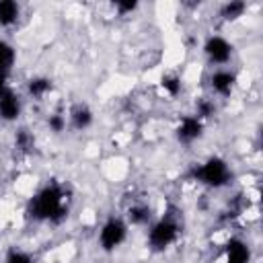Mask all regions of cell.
<instances>
[{"label":"cell","mask_w":263,"mask_h":263,"mask_svg":"<svg viewBox=\"0 0 263 263\" xmlns=\"http://www.w3.org/2000/svg\"><path fill=\"white\" fill-rule=\"evenodd\" d=\"M27 216L33 222H47V224H62L68 218V197L66 187L58 181L41 185L27 201Z\"/></svg>","instance_id":"1"},{"label":"cell","mask_w":263,"mask_h":263,"mask_svg":"<svg viewBox=\"0 0 263 263\" xmlns=\"http://www.w3.org/2000/svg\"><path fill=\"white\" fill-rule=\"evenodd\" d=\"M181 232H183L181 216L175 208H168L146 226V245L154 253H164L181 238Z\"/></svg>","instance_id":"2"},{"label":"cell","mask_w":263,"mask_h":263,"mask_svg":"<svg viewBox=\"0 0 263 263\" xmlns=\"http://www.w3.org/2000/svg\"><path fill=\"white\" fill-rule=\"evenodd\" d=\"M189 177H191V181L199 183L205 189L220 191V189H226L232 183L234 171H232L230 162L224 156L212 154V156L199 160L197 164H193L191 171H189Z\"/></svg>","instance_id":"3"},{"label":"cell","mask_w":263,"mask_h":263,"mask_svg":"<svg viewBox=\"0 0 263 263\" xmlns=\"http://www.w3.org/2000/svg\"><path fill=\"white\" fill-rule=\"evenodd\" d=\"M129 234V224L123 220V216H115L111 214L109 218H105L97 230V247L103 253H115Z\"/></svg>","instance_id":"4"},{"label":"cell","mask_w":263,"mask_h":263,"mask_svg":"<svg viewBox=\"0 0 263 263\" xmlns=\"http://www.w3.org/2000/svg\"><path fill=\"white\" fill-rule=\"evenodd\" d=\"M201 53L212 68H228L234 58V45L228 37L212 33L201 43Z\"/></svg>","instance_id":"5"},{"label":"cell","mask_w":263,"mask_h":263,"mask_svg":"<svg viewBox=\"0 0 263 263\" xmlns=\"http://www.w3.org/2000/svg\"><path fill=\"white\" fill-rule=\"evenodd\" d=\"M208 88H210V97H214L216 101L222 99H230L234 95V90L238 88V74L236 70L228 68H212L210 76H208Z\"/></svg>","instance_id":"6"},{"label":"cell","mask_w":263,"mask_h":263,"mask_svg":"<svg viewBox=\"0 0 263 263\" xmlns=\"http://www.w3.org/2000/svg\"><path fill=\"white\" fill-rule=\"evenodd\" d=\"M173 134L181 146H193L195 142H199L205 136V121H201L193 113H185L177 119Z\"/></svg>","instance_id":"7"},{"label":"cell","mask_w":263,"mask_h":263,"mask_svg":"<svg viewBox=\"0 0 263 263\" xmlns=\"http://www.w3.org/2000/svg\"><path fill=\"white\" fill-rule=\"evenodd\" d=\"M23 109H25V99L12 86L4 95H0V121L16 123L23 115Z\"/></svg>","instance_id":"8"},{"label":"cell","mask_w":263,"mask_h":263,"mask_svg":"<svg viewBox=\"0 0 263 263\" xmlns=\"http://www.w3.org/2000/svg\"><path fill=\"white\" fill-rule=\"evenodd\" d=\"M253 249L242 236H230L222 249V263H251Z\"/></svg>","instance_id":"9"},{"label":"cell","mask_w":263,"mask_h":263,"mask_svg":"<svg viewBox=\"0 0 263 263\" xmlns=\"http://www.w3.org/2000/svg\"><path fill=\"white\" fill-rule=\"evenodd\" d=\"M123 220L129 226H148L154 220V214H152V208H150L148 201H144V199H132V203L125 208Z\"/></svg>","instance_id":"10"},{"label":"cell","mask_w":263,"mask_h":263,"mask_svg":"<svg viewBox=\"0 0 263 263\" xmlns=\"http://www.w3.org/2000/svg\"><path fill=\"white\" fill-rule=\"evenodd\" d=\"M66 117H68V127L76 132H84L95 123V111L86 103H74L68 109Z\"/></svg>","instance_id":"11"},{"label":"cell","mask_w":263,"mask_h":263,"mask_svg":"<svg viewBox=\"0 0 263 263\" xmlns=\"http://www.w3.org/2000/svg\"><path fill=\"white\" fill-rule=\"evenodd\" d=\"M53 88V82L49 76H31L27 82H25V95L31 99V101H43Z\"/></svg>","instance_id":"12"},{"label":"cell","mask_w":263,"mask_h":263,"mask_svg":"<svg viewBox=\"0 0 263 263\" xmlns=\"http://www.w3.org/2000/svg\"><path fill=\"white\" fill-rule=\"evenodd\" d=\"M249 10V4L245 0H228L224 4H220L218 8V16L224 21V23H234L238 18H242Z\"/></svg>","instance_id":"13"},{"label":"cell","mask_w":263,"mask_h":263,"mask_svg":"<svg viewBox=\"0 0 263 263\" xmlns=\"http://www.w3.org/2000/svg\"><path fill=\"white\" fill-rule=\"evenodd\" d=\"M14 66H16V47L8 39H0V76L10 78Z\"/></svg>","instance_id":"14"},{"label":"cell","mask_w":263,"mask_h":263,"mask_svg":"<svg viewBox=\"0 0 263 263\" xmlns=\"http://www.w3.org/2000/svg\"><path fill=\"white\" fill-rule=\"evenodd\" d=\"M21 18V4L16 0H0V27L10 29Z\"/></svg>","instance_id":"15"},{"label":"cell","mask_w":263,"mask_h":263,"mask_svg":"<svg viewBox=\"0 0 263 263\" xmlns=\"http://www.w3.org/2000/svg\"><path fill=\"white\" fill-rule=\"evenodd\" d=\"M158 86L168 99H177L183 92V78L177 72H164L158 80Z\"/></svg>","instance_id":"16"},{"label":"cell","mask_w":263,"mask_h":263,"mask_svg":"<svg viewBox=\"0 0 263 263\" xmlns=\"http://www.w3.org/2000/svg\"><path fill=\"white\" fill-rule=\"evenodd\" d=\"M14 148L21 154H33V150H35V134L29 127H16V132H14Z\"/></svg>","instance_id":"17"},{"label":"cell","mask_w":263,"mask_h":263,"mask_svg":"<svg viewBox=\"0 0 263 263\" xmlns=\"http://www.w3.org/2000/svg\"><path fill=\"white\" fill-rule=\"evenodd\" d=\"M218 113V101L214 97H199L195 101V109H193V115H197L201 121H208L212 119L214 115Z\"/></svg>","instance_id":"18"},{"label":"cell","mask_w":263,"mask_h":263,"mask_svg":"<svg viewBox=\"0 0 263 263\" xmlns=\"http://www.w3.org/2000/svg\"><path fill=\"white\" fill-rule=\"evenodd\" d=\"M4 263H37L35 255L23 247H10L4 255Z\"/></svg>","instance_id":"19"},{"label":"cell","mask_w":263,"mask_h":263,"mask_svg":"<svg viewBox=\"0 0 263 263\" xmlns=\"http://www.w3.org/2000/svg\"><path fill=\"white\" fill-rule=\"evenodd\" d=\"M45 123H47V129H49L51 134H62V132L68 129V117H66V113H62V111L49 113Z\"/></svg>","instance_id":"20"},{"label":"cell","mask_w":263,"mask_h":263,"mask_svg":"<svg viewBox=\"0 0 263 263\" xmlns=\"http://www.w3.org/2000/svg\"><path fill=\"white\" fill-rule=\"evenodd\" d=\"M138 8H140V2H138V0H117V2H113V10H115L119 16H129V14H134Z\"/></svg>","instance_id":"21"},{"label":"cell","mask_w":263,"mask_h":263,"mask_svg":"<svg viewBox=\"0 0 263 263\" xmlns=\"http://www.w3.org/2000/svg\"><path fill=\"white\" fill-rule=\"evenodd\" d=\"M8 76H0V95H4L8 88H10V84H8Z\"/></svg>","instance_id":"22"}]
</instances>
